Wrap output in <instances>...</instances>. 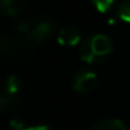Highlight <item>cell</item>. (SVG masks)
Instances as JSON below:
<instances>
[{"label": "cell", "mask_w": 130, "mask_h": 130, "mask_svg": "<svg viewBox=\"0 0 130 130\" xmlns=\"http://www.w3.org/2000/svg\"><path fill=\"white\" fill-rule=\"evenodd\" d=\"M92 130H127V127L120 119H104L98 122Z\"/></svg>", "instance_id": "cell-7"}, {"label": "cell", "mask_w": 130, "mask_h": 130, "mask_svg": "<svg viewBox=\"0 0 130 130\" xmlns=\"http://www.w3.org/2000/svg\"><path fill=\"white\" fill-rule=\"evenodd\" d=\"M28 6V0H0V13L10 17L21 14Z\"/></svg>", "instance_id": "cell-6"}, {"label": "cell", "mask_w": 130, "mask_h": 130, "mask_svg": "<svg viewBox=\"0 0 130 130\" xmlns=\"http://www.w3.org/2000/svg\"><path fill=\"white\" fill-rule=\"evenodd\" d=\"M91 2H92V4L99 13H106L112 9L115 0H91Z\"/></svg>", "instance_id": "cell-13"}, {"label": "cell", "mask_w": 130, "mask_h": 130, "mask_svg": "<svg viewBox=\"0 0 130 130\" xmlns=\"http://www.w3.org/2000/svg\"><path fill=\"white\" fill-rule=\"evenodd\" d=\"M53 21L49 20V18H43V20H39L34 27H32L29 35L27 37V39L29 41V43H39L42 41H45L49 35L53 31Z\"/></svg>", "instance_id": "cell-3"}, {"label": "cell", "mask_w": 130, "mask_h": 130, "mask_svg": "<svg viewBox=\"0 0 130 130\" xmlns=\"http://www.w3.org/2000/svg\"><path fill=\"white\" fill-rule=\"evenodd\" d=\"M21 104L20 98L17 95H11V94H6V95L0 96V110L9 112V110H14L18 108Z\"/></svg>", "instance_id": "cell-8"}, {"label": "cell", "mask_w": 130, "mask_h": 130, "mask_svg": "<svg viewBox=\"0 0 130 130\" xmlns=\"http://www.w3.org/2000/svg\"><path fill=\"white\" fill-rule=\"evenodd\" d=\"M32 24L29 23V21H21V23H18V25H17V29L21 32L23 35H25V38L29 35V32H31V29H32Z\"/></svg>", "instance_id": "cell-14"}, {"label": "cell", "mask_w": 130, "mask_h": 130, "mask_svg": "<svg viewBox=\"0 0 130 130\" xmlns=\"http://www.w3.org/2000/svg\"><path fill=\"white\" fill-rule=\"evenodd\" d=\"M98 83V76L91 70H80L73 76L71 85L78 92H88Z\"/></svg>", "instance_id": "cell-1"}, {"label": "cell", "mask_w": 130, "mask_h": 130, "mask_svg": "<svg viewBox=\"0 0 130 130\" xmlns=\"http://www.w3.org/2000/svg\"><path fill=\"white\" fill-rule=\"evenodd\" d=\"M80 57H81V60H84L85 63H95V62H98V59H96L92 48H91V39L90 38L84 39V42H83L81 49H80Z\"/></svg>", "instance_id": "cell-9"}, {"label": "cell", "mask_w": 130, "mask_h": 130, "mask_svg": "<svg viewBox=\"0 0 130 130\" xmlns=\"http://www.w3.org/2000/svg\"><path fill=\"white\" fill-rule=\"evenodd\" d=\"M116 14L120 20L130 23V0H122L116 9Z\"/></svg>", "instance_id": "cell-10"}, {"label": "cell", "mask_w": 130, "mask_h": 130, "mask_svg": "<svg viewBox=\"0 0 130 130\" xmlns=\"http://www.w3.org/2000/svg\"><path fill=\"white\" fill-rule=\"evenodd\" d=\"M6 90H7V94L17 95L18 91L21 90V78L17 76H10L6 81Z\"/></svg>", "instance_id": "cell-11"}, {"label": "cell", "mask_w": 130, "mask_h": 130, "mask_svg": "<svg viewBox=\"0 0 130 130\" xmlns=\"http://www.w3.org/2000/svg\"><path fill=\"white\" fill-rule=\"evenodd\" d=\"M91 39V48H92L94 53H95L96 59L102 60L110 55V52L113 51V42L108 35L105 34H96L94 37H90Z\"/></svg>", "instance_id": "cell-2"}, {"label": "cell", "mask_w": 130, "mask_h": 130, "mask_svg": "<svg viewBox=\"0 0 130 130\" xmlns=\"http://www.w3.org/2000/svg\"><path fill=\"white\" fill-rule=\"evenodd\" d=\"M81 41V31L77 27H63L57 34V42L63 46H74Z\"/></svg>", "instance_id": "cell-5"}, {"label": "cell", "mask_w": 130, "mask_h": 130, "mask_svg": "<svg viewBox=\"0 0 130 130\" xmlns=\"http://www.w3.org/2000/svg\"><path fill=\"white\" fill-rule=\"evenodd\" d=\"M29 45V41L18 39L17 37H0V52L4 55H17L23 48Z\"/></svg>", "instance_id": "cell-4"}, {"label": "cell", "mask_w": 130, "mask_h": 130, "mask_svg": "<svg viewBox=\"0 0 130 130\" xmlns=\"http://www.w3.org/2000/svg\"><path fill=\"white\" fill-rule=\"evenodd\" d=\"M10 127H11V130H52L49 126H43V124H41V126L25 127L23 122L17 120V119H13V120L10 122Z\"/></svg>", "instance_id": "cell-12"}]
</instances>
